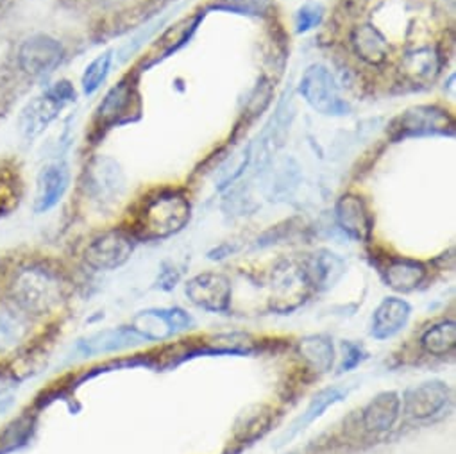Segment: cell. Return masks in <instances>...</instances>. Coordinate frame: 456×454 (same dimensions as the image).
I'll return each mask as SVG.
<instances>
[{"mask_svg": "<svg viewBox=\"0 0 456 454\" xmlns=\"http://www.w3.org/2000/svg\"><path fill=\"white\" fill-rule=\"evenodd\" d=\"M63 299L65 283L61 276L42 263L20 265L12 272L6 285V301L29 319L53 313Z\"/></svg>", "mask_w": 456, "mask_h": 454, "instance_id": "6da1fadb", "label": "cell"}, {"mask_svg": "<svg viewBox=\"0 0 456 454\" xmlns=\"http://www.w3.org/2000/svg\"><path fill=\"white\" fill-rule=\"evenodd\" d=\"M190 213V202L183 193L174 190L159 191L149 197L136 213L133 237L145 240L167 239L183 230Z\"/></svg>", "mask_w": 456, "mask_h": 454, "instance_id": "7a4b0ae2", "label": "cell"}, {"mask_svg": "<svg viewBox=\"0 0 456 454\" xmlns=\"http://www.w3.org/2000/svg\"><path fill=\"white\" fill-rule=\"evenodd\" d=\"M76 101V90L69 81H58L42 95L33 97L19 115V129L26 140L42 136L60 113Z\"/></svg>", "mask_w": 456, "mask_h": 454, "instance_id": "3957f363", "label": "cell"}, {"mask_svg": "<svg viewBox=\"0 0 456 454\" xmlns=\"http://www.w3.org/2000/svg\"><path fill=\"white\" fill-rule=\"evenodd\" d=\"M63 58V44L44 33L28 36L17 49V67L29 79L47 77L61 65Z\"/></svg>", "mask_w": 456, "mask_h": 454, "instance_id": "277c9868", "label": "cell"}, {"mask_svg": "<svg viewBox=\"0 0 456 454\" xmlns=\"http://www.w3.org/2000/svg\"><path fill=\"white\" fill-rule=\"evenodd\" d=\"M299 92L305 101L322 115L340 117L349 111L347 102L340 97L338 86L326 67H310L301 79Z\"/></svg>", "mask_w": 456, "mask_h": 454, "instance_id": "5b68a950", "label": "cell"}, {"mask_svg": "<svg viewBox=\"0 0 456 454\" xmlns=\"http://www.w3.org/2000/svg\"><path fill=\"white\" fill-rule=\"evenodd\" d=\"M134 251V237L122 230H111L94 239L85 249V262L95 271H115L122 267Z\"/></svg>", "mask_w": 456, "mask_h": 454, "instance_id": "8992f818", "label": "cell"}, {"mask_svg": "<svg viewBox=\"0 0 456 454\" xmlns=\"http://www.w3.org/2000/svg\"><path fill=\"white\" fill-rule=\"evenodd\" d=\"M138 90L131 76L118 81L101 101L94 124L99 131L111 129L115 126L126 124L131 120V115L138 111Z\"/></svg>", "mask_w": 456, "mask_h": 454, "instance_id": "52a82bcc", "label": "cell"}, {"mask_svg": "<svg viewBox=\"0 0 456 454\" xmlns=\"http://www.w3.org/2000/svg\"><path fill=\"white\" fill-rule=\"evenodd\" d=\"M70 188V168L63 159L45 163L37 175V191L33 209L37 215L54 209Z\"/></svg>", "mask_w": 456, "mask_h": 454, "instance_id": "ba28073f", "label": "cell"}, {"mask_svg": "<svg viewBox=\"0 0 456 454\" xmlns=\"http://www.w3.org/2000/svg\"><path fill=\"white\" fill-rule=\"evenodd\" d=\"M193 324L191 317L179 308L170 310H147L140 312L134 319L131 328L147 342L163 340L174 336L175 333L190 329Z\"/></svg>", "mask_w": 456, "mask_h": 454, "instance_id": "9c48e42d", "label": "cell"}, {"mask_svg": "<svg viewBox=\"0 0 456 454\" xmlns=\"http://www.w3.org/2000/svg\"><path fill=\"white\" fill-rule=\"evenodd\" d=\"M186 296L195 306L206 312L220 313L230 308L232 285L222 274L206 272L188 281Z\"/></svg>", "mask_w": 456, "mask_h": 454, "instance_id": "30bf717a", "label": "cell"}, {"mask_svg": "<svg viewBox=\"0 0 456 454\" xmlns=\"http://www.w3.org/2000/svg\"><path fill=\"white\" fill-rule=\"evenodd\" d=\"M401 136H428V134H452L454 122L447 111L436 106H417L408 109L399 118Z\"/></svg>", "mask_w": 456, "mask_h": 454, "instance_id": "8fae6325", "label": "cell"}, {"mask_svg": "<svg viewBox=\"0 0 456 454\" xmlns=\"http://www.w3.org/2000/svg\"><path fill=\"white\" fill-rule=\"evenodd\" d=\"M447 397L449 390L444 383H422L404 393V411L413 418H428L445 406Z\"/></svg>", "mask_w": 456, "mask_h": 454, "instance_id": "7c38bea8", "label": "cell"}, {"mask_svg": "<svg viewBox=\"0 0 456 454\" xmlns=\"http://www.w3.org/2000/svg\"><path fill=\"white\" fill-rule=\"evenodd\" d=\"M31 319L12 303H0V358L13 354L29 336Z\"/></svg>", "mask_w": 456, "mask_h": 454, "instance_id": "4fadbf2b", "label": "cell"}, {"mask_svg": "<svg viewBox=\"0 0 456 454\" xmlns=\"http://www.w3.org/2000/svg\"><path fill=\"white\" fill-rule=\"evenodd\" d=\"M411 308L406 301L397 297H387L376 308L370 320V335L376 340H387L404 329L410 319Z\"/></svg>", "mask_w": 456, "mask_h": 454, "instance_id": "5bb4252c", "label": "cell"}, {"mask_svg": "<svg viewBox=\"0 0 456 454\" xmlns=\"http://www.w3.org/2000/svg\"><path fill=\"white\" fill-rule=\"evenodd\" d=\"M147 342L142 338L133 328H115V329H106L99 331L77 344V351L83 356H99V354H108L115 351H122L133 345H140Z\"/></svg>", "mask_w": 456, "mask_h": 454, "instance_id": "9a60e30c", "label": "cell"}, {"mask_svg": "<svg viewBox=\"0 0 456 454\" xmlns=\"http://www.w3.org/2000/svg\"><path fill=\"white\" fill-rule=\"evenodd\" d=\"M124 190V177L118 165L110 158H101L88 170V191L94 199L110 202Z\"/></svg>", "mask_w": 456, "mask_h": 454, "instance_id": "2e32d148", "label": "cell"}, {"mask_svg": "<svg viewBox=\"0 0 456 454\" xmlns=\"http://www.w3.org/2000/svg\"><path fill=\"white\" fill-rule=\"evenodd\" d=\"M337 222L354 240H367L372 231V218L365 202L356 195H344L337 204Z\"/></svg>", "mask_w": 456, "mask_h": 454, "instance_id": "e0dca14e", "label": "cell"}, {"mask_svg": "<svg viewBox=\"0 0 456 454\" xmlns=\"http://www.w3.org/2000/svg\"><path fill=\"white\" fill-rule=\"evenodd\" d=\"M351 44L358 58L369 65H383L390 54L387 38L370 24L354 28L351 33Z\"/></svg>", "mask_w": 456, "mask_h": 454, "instance_id": "ac0fdd59", "label": "cell"}, {"mask_svg": "<svg viewBox=\"0 0 456 454\" xmlns=\"http://www.w3.org/2000/svg\"><path fill=\"white\" fill-rule=\"evenodd\" d=\"M351 388L347 386H333V388H326L322 392H319L312 402L308 404V408L305 409V413L290 426V429L287 431V434L280 440V443H285L287 440H290L292 436H296L297 433H301L303 429H306L312 422H315L330 406L340 402L347 393H349Z\"/></svg>", "mask_w": 456, "mask_h": 454, "instance_id": "d6986e66", "label": "cell"}, {"mask_svg": "<svg viewBox=\"0 0 456 454\" xmlns=\"http://www.w3.org/2000/svg\"><path fill=\"white\" fill-rule=\"evenodd\" d=\"M401 401L397 393L385 392L369 402L363 409V424L370 431H387L397 420Z\"/></svg>", "mask_w": 456, "mask_h": 454, "instance_id": "ffe728a7", "label": "cell"}, {"mask_svg": "<svg viewBox=\"0 0 456 454\" xmlns=\"http://www.w3.org/2000/svg\"><path fill=\"white\" fill-rule=\"evenodd\" d=\"M383 276L390 288L399 292H410L424 281L426 269L419 262L406 260V258H394L387 263Z\"/></svg>", "mask_w": 456, "mask_h": 454, "instance_id": "44dd1931", "label": "cell"}, {"mask_svg": "<svg viewBox=\"0 0 456 454\" xmlns=\"http://www.w3.org/2000/svg\"><path fill=\"white\" fill-rule=\"evenodd\" d=\"M22 200V175L13 159L0 161V216L12 215Z\"/></svg>", "mask_w": 456, "mask_h": 454, "instance_id": "7402d4cb", "label": "cell"}, {"mask_svg": "<svg viewBox=\"0 0 456 454\" xmlns=\"http://www.w3.org/2000/svg\"><path fill=\"white\" fill-rule=\"evenodd\" d=\"M342 272V262L331 253H321L312 256L305 267V278L314 287H330Z\"/></svg>", "mask_w": 456, "mask_h": 454, "instance_id": "603a6c76", "label": "cell"}, {"mask_svg": "<svg viewBox=\"0 0 456 454\" xmlns=\"http://www.w3.org/2000/svg\"><path fill=\"white\" fill-rule=\"evenodd\" d=\"M299 351L303 358L317 370V372H328L335 360L333 344L326 336H306L299 342Z\"/></svg>", "mask_w": 456, "mask_h": 454, "instance_id": "cb8c5ba5", "label": "cell"}, {"mask_svg": "<svg viewBox=\"0 0 456 454\" xmlns=\"http://www.w3.org/2000/svg\"><path fill=\"white\" fill-rule=\"evenodd\" d=\"M199 22H200V17H195V19H184V20H181L179 24L172 26V28L158 40V45H156V47H158V51H159V54H161L159 60L170 56V54L175 53V51H179V49L190 40V36L195 33Z\"/></svg>", "mask_w": 456, "mask_h": 454, "instance_id": "d4e9b609", "label": "cell"}, {"mask_svg": "<svg viewBox=\"0 0 456 454\" xmlns=\"http://www.w3.org/2000/svg\"><path fill=\"white\" fill-rule=\"evenodd\" d=\"M456 342V328L454 322H442L438 326H433L422 335V347L435 356H444L454 349Z\"/></svg>", "mask_w": 456, "mask_h": 454, "instance_id": "484cf974", "label": "cell"}, {"mask_svg": "<svg viewBox=\"0 0 456 454\" xmlns=\"http://www.w3.org/2000/svg\"><path fill=\"white\" fill-rule=\"evenodd\" d=\"M113 65V53L106 51L99 54L83 72L81 77V88L85 95H94L95 92L101 90V86L106 83Z\"/></svg>", "mask_w": 456, "mask_h": 454, "instance_id": "4316f807", "label": "cell"}, {"mask_svg": "<svg viewBox=\"0 0 456 454\" xmlns=\"http://www.w3.org/2000/svg\"><path fill=\"white\" fill-rule=\"evenodd\" d=\"M436 56L431 49L417 51L408 54L404 60V70L415 77H429L431 72H436Z\"/></svg>", "mask_w": 456, "mask_h": 454, "instance_id": "83f0119b", "label": "cell"}, {"mask_svg": "<svg viewBox=\"0 0 456 454\" xmlns=\"http://www.w3.org/2000/svg\"><path fill=\"white\" fill-rule=\"evenodd\" d=\"M269 8V0H215L213 10L235 12L240 15H264Z\"/></svg>", "mask_w": 456, "mask_h": 454, "instance_id": "f1b7e54d", "label": "cell"}, {"mask_svg": "<svg viewBox=\"0 0 456 454\" xmlns=\"http://www.w3.org/2000/svg\"><path fill=\"white\" fill-rule=\"evenodd\" d=\"M322 19V8L317 4H306L297 12L296 17V26L299 33H306L321 24Z\"/></svg>", "mask_w": 456, "mask_h": 454, "instance_id": "f546056e", "label": "cell"}, {"mask_svg": "<svg viewBox=\"0 0 456 454\" xmlns=\"http://www.w3.org/2000/svg\"><path fill=\"white\" fill-rule=\"evenodd\" d=\"M344 353L347 354V356H344V358H347V361L342 363L340 370H347V369H351V367H356V365L362 361V345L346 342V344H344Z\"/></svg>", "mask_w": 456, "mask_h": 454, "instance_id": "4dcf8cb0", "label": "cell"}, {"mask_svg": "<svg viewBox=\"0 0 456 454\" xmlns=\"http://www.w3.org/2000/svg\"><path fill=\"white\" fill-rule=\"evenodd\" d=\"M8 3V0H0V10H3L4 8V4Z\"/></svg>", "mask_w": 456, "mask_h": 454, "instance_id": "1f68e13d", "label": "cell"}, {"mask_svg": "<svg viewBox=\"0 0 456 454\" xmlns=\"http://www.w3.org/2000/svg\"><path fill=\"white\" fill-rule=\"evenodd\" d=\"M0 274H3V262H0Z\"/></svg>", "mask_w": 456, "mask_h": 454, "instance_id": "d6a6232c", "label": "cell"}]
</instances>
